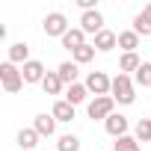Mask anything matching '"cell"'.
<instances>
[{"mask_svg":"<svg viewBox=\"0 0 151 151\" xmlns=\"http://www.w3.org/2000/svg\"><path fill=\"white\" fill-rule=\"evenodd\" d=\"M139 65H142V59L136 56V53H122V62H119V68H122V74H127V71H139Z\"/></svg>","mask_w":151,"mask_h":151,"instance_id":"20","label":"cell"},{"mask_svg":"<svg viewBox=\"0 0 151 151\" xmlns=\"http://www.w3.org/2000/svg\"><path fill=\"white\" fill-rule=\"evenodd\" d=\"M0 83H3V92L15 95V92L24 89V74L18 71V65H12V62L6 59L3 65H0Z\"/></svg>","mask_w":151,"mask_h":151,"instance_id":"2","label":"cell"},{"mask_svg":"<svg viewBox=\"0 0 151 151\" xmlns=\"http://www.w3.org/2000/svg\"><path fill=\"white\" fill-rule=\"evenodd\" d=\"M83 45H89V42H86V33H83L80 27H71V30L62 36V47L71 50V53L77 50V47H83Z\"/></svg>","mask_w":151,"mask_h":151,"instance_id":"8","label":"cell"},{"mask_svg":"<svg viewBox=\"0 0 151 151\" xmlns=\"http://www.w3.org/2000/svg\"><path fill=\"white\" fill-rule=\"evenodd\" d=\"M33 127H36L39 136H53V133H56V119H53L50 113H39L36 122H33Z\"/></svg>","mask_w":151,"mask_h":151,"instance_id":"11","label":"cell"},{"mask_svg":"<svg viewBox=\"0 0 151 151\" xmlns=\"http://www.w3.org/2000/svg\"><path fill=\"white\" fill-rule=\"evenodd\" d=\"M50 116H53L56 122H71V119H74V107H71V104L62 98V101H56V104H53Z\"/></svg>","mask_w":151,"mask_h":151,"instance_id":"19","label":"cell"},{"mask_svg":"<svg viewBox=\"0 0 151 151\" xmlns=\"http://www.w3.org/2000/svg\"><path fill=\"white\" fill-rule=\"evenodd\" d=\"M42 27H45V36H53V39H62V36L71 30V27H68V18H65L62 12H50V15H45Z\"/></svg>","mask_w":151,"mask_h":151,"instance_id":"4","label":"cell"},{"mask_svg":"<svg viewBox=\"0 0 151 151\" xmlns=\"http://www.w3.org/2000/svg\"><path fill=\"white\" fill-rule=\"evenodd\" d=\"M86 113H89V119H95V122H107V119L116 113V101H113V95L92 98V101L86 104Z\"/></svg>","mask_w":151,"mask_h":151,"instance_id":"3","label":"cell"},{"mask_svg":"<svg viewBox=\"0 0 151 151\" xmlns=\"http://www.w3.org/2000/svg\"><path fill=\"white\" fill-rule=\"evenodd\" d=\"M56 151H80V139L74 133H62L56 142Z\"/></svg>","mask_w":151,"mask_h":151,"instance_id":"21","label":"cell"},{"mask_svg":"<svg viewBox=\"0 0 151 151\" xmlns=\"http://www.w3.org/2000/svg\"><path fill=\"white\" fill-rule=\"evenodd\" d=\"M133 33L136 36H151V3L133 18Z\"/></svg>","mask_w":151,"mask_h":151,"instance_id":"14","label":"cell"},{"mask_svg":"<svg viewBox=\"0 0 151 151\" xmlns=\"http://www.w3.org/2000/svg\"><path fill=\"white\" fill-rule=\"evenodd\" d=\"M92 59H95V45H83V47H77V50H74V62H77V65L92 62Z\"/></svg>","mask_w":151,"mask_h":151,"instance_id":"24","label":"cell"},{"mask_svg":"<svg viewBox=\"0 0 151 151\" xmlns=\"http://www.w3.org/2000/svg\"><path fill=\"white\" fill-rule=\"evenodd\" d=\"M80 30H83V33H92V36H98L101 30H107V27H104V15H101L98 9H92V12H83V15H80Z\"/></svg>","mask_w":151,"mask_h":151,"instance_id":"6","label":"cell"},{"mask_svg":"<svg viewBox=\"0 0 151 151\" xmlns=\"http://www.w3.org/2000/svg\"><path fill=\"white\" fill-rule=\"evenodd\" d=\"M110 95H113L116 104H124V107L136 101V83L130 80V74H122L119 71V77H113V92Z\"/></svg>","mask_w":151,"mask_h":151,"instance_id":"1","label":"cell"},{"mask_svg":"<svg viewBox=\"0 0 151 151\" xmlns=\"http://www.w3.org/2000/svg\"><path fill=\"white\" fill-rule=\"evenodd\" d=\"M86 95H89L86 83H74V86H68V89H65V101H68L71 107H77V104H83V101H86Z\"/></svg>","mask_w":151,"mask_h":151,"instance_id":"16","label":"cell"},{"mask_svg":"<svg viewBox=\"0 0 151 151\" xmlns=\"http://www.w3.org/2000/svg\"><path fill=\"white\" fill-rule=\"evenodd\" d=\"M95 50H101V53H107V50H113V47H119V33H113V30H101L98 36H95Z\"/></svg>","mask_w":151,"mask_h":151,"instance_id":"10","label":"cell"},{"mask_svg":"<svg viewBox=\"0 0 151 151\" xmlns=\"http://www.w3.org/2000/svg\"><path fill=\"white\" fill-rule=\"evenodd\" d=\"M133 136L139 142H151V119H139L136 127H133Z\"/></svg>","mask_w":151,"mask_h":151,"instance_id":"22","label":"cell"},{"mask_svg":"<svg viewBox=\"0 0 151 151\" xmlns=\"http://www.w3.org/2000/svg\"><path fill=\"white\" fill-rule=\"evenodd\" d=\"M104 127H107V133H110V136L122 139V136H127V127H130V122H127L122 113H113V116L104 122Z\"/></svg>","mask_w":151,"mask_h":151,"instance_id":"7","label":"cell"},{"mask_svg":"<svg viewBox=\"0 0 151 151\" xmlns=\"http://www.w3.org/2000/svg\"><path fill=\"white\" fill-rule=\"evenodd\" d=\"M119 47H122L124 53H136V47H139V36H136L133 30L119 33Z\"/></svg>","mask_w":151,"mask_h":151,"instance_id":"18","label":"cell"},{"mask_svg":"<svg viewBox=\"0 0 151 151\" xmlns=\"http://www.w3.org/2000/svg\"><path fill=\"white\" fill-rule=\"evenodd\" d=\"M62 80H59V74L56 71H47L45 74V80H42V89H45V95H62Z\"/></svg>","mask_w":151,"mask_h":151,"instance_id":"17","label":"cell"},{"mask_svg":"<svg viewBox=\"0 0 151 151\" xmlns=\"http://www.w3.org/2000/svg\"><path fill=\"white\" fill-rule=\"evenodd\" d=\"M21 74H24V83H42L47 71H45V65H42L39 59H30V62L21 68Z\"/></svg>","mask_w":151,"mask_h":151,"instance_id":"9","label":"cell"},{"mask_svg":"<svg viewBox=\"0 0 151 151\" xmlns=\"http://www.w3.org/2000/svg\"><path fill=\"white\" fill-rule=\"evenodd\" d=\"M113 151H139V139L136 136H122V139H116Z\"/></svg>","mask_w":151,"mask_h":151,"instance_id":"25","label":"cell"},{"mask_svg":"<svg viewBox=\"0 0 151 151\" xmlns=\"http://www.w3.org/2000/svg\"><path fill=\"white\" fill-rule=\"evenodd\" d=\"M56 74H59V80H62L65 86H74V83H77V74H80V71H77V62L71 59V62H59Z\"/></svg>","mask_w":151,"mask_h":151,"instance_id":"15","label":"cell"},{"mask_svg":"<svg viewBox=\"0 0 151 151\" xmlns=\"http://www.w3.org/2000/svg\"><path fill=\"white\" fill-rule=\"evenodd\" d=\"M86 89L95 95V98H104L113 92V80L107 77L104 71H89V77H86Z\"/></svg>","mask_w":151,"mask_h":151,"instance_id":"5","label":"cell"},{"mask_svg":"<svg viewBox=\"0 0 151 151\" xmlns=\"http://www.w3.org/2000/svg\"><path fill=\"white\" fill-rule=\"evenodd\" d=\"M39 139H42V136L36 133V127H21V130H18V148H21V151H33V148L39 145Z\"/></svg>","mask_w":151,"mask_h":151,"instance_id":"13","label":"cell"},{"mask_svg":"<svg viewBox=\"0 0 151 151\" xmlns=\"http://www.w3.org/2000/svg\"><path fill=\"white\" fill-rule=\"evenodd\" d=\"M133 83H136V86H142V89H145V86H151V62H142V65H139V71L133 74Z\"/></svg>","mask_w":151,"mask_h":151,"instance_id":"23","label":"cell"},{"mask_svg":"<svg viewBox=\"0 0 151 151\" xmlns=\"http://www.w3.org/2000/svg\"><path fill=\"white\" fill-rule=\"evenodd\" d=\"M9 62L12 65H27L30 62V45L27 42H15V45H9Z\"/></svg>","mask_w":151,"mask_h":151,"instance_id":"12","label":"cell"}]
</instances>
